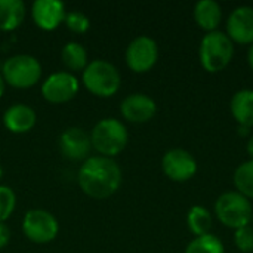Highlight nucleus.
<instances>
[{
	"label": "nucleus",
	"mask_w": 253,
	"mask_h": 253,
	"mask_svg": "<svg viewBox=\"0 0 253 253\" xmlns=\"http://www.w3.org/2000/svg\"><path fill=\"white\" fill-rule=\"evenodd\" d=\"M163 173L175 182L190 181L197 172V162L194 156L184 148H172L162 157Z\"/></svg>",
	"instance_id": "1a4fd4ad"
},
{
	"label": "nucleus",
	"mask_w": 253,
	"mask_h": 253,
	"mask_svg": "<svg viewBox=\"0 0 253 253\" xmlns=\"http://www.w3.org/2000/svg\"><path fill=\"white\" fill-rule=\"evenodd\" d=\"M252 227H253V215H252Z\"/></svg>",
	"instance_id": "7c9ffc66"
},
{
	"label": "nucleus",
	"mask_w": 253,
	"mask_h": 253,
	"mask_svg": "<svg viewBox=\"0 0 253 253\" xmlns=\"http://www.w3.org/2000/svg\"><path fill=\"white\" fill-rule=\"evenodd\" d=\"M4 86H6V82H4L3 76L0 74V98H1V96H3V93H4Z\"/></svg>",
	"instance_id": "c85d7f7f"
},
{
	"label": "nucleus",
	"mask_w": 253,
	"mask_h": 253,
	"mask_svg": "<svg viewBox=\"0 0 253 253\" xmlns=\"http://www.w3.org/2000/svg\"><path fill=\"white\" fill-rule=\"evenodd\" d=\"M65 15V4L58 0H36L31 4L33 21L39 28L46 31H52L64 22Z\"/></svg>",
	"instance_id": "f8f14e48"
},
{
	"label": "nucleus",
	"mask_w": 253,
	"mask_h": 253,
	"mask_svg": "<svg viewBox=\"0 0 253 253\" xmlns=\"http://www.w3.org/2000/svg\"><path fill=\"white\" fill-rule=\"evenodd\" d=\"M215 213L225 227L239 230L251 225L253 209L248 197L237 191H228L218 197L215 203Z\"/></svg>",
	"instance_id": "39448f33"
},
{
	"label": "nucleus",
	"mask_w": 253,
	"mask_h": 253,
	"mask_svg": "<svg viewBox=\"0 0 253 253\" xmlns=\"http://www.w3.org/2000/svg\"><path fill=\"white\" fill-rule=\"evenodd\" d=\"M77 181L86 196L101 200L113 196L120 188L122 170L113 159L93 156L80 166Z\"/></svg>",
	"instance_id": "f257e3e1"
},
{
	"label": "nucleus",
	"mask_w": 253,
	"mask_h": 253,
	"mask_svg": "<svg viewBox=\"0 0 253 253\" xmlns=\"http://www.w3.org/2000/svg\"><path fill=\"white\" fill-rule=\"evenodd\" d=\"M92 147L104 157L113 159L125 150L129 141V133L126 126L114 119L107 117L99 120L90 133Z\"/></svg>",
	"instance_id": "7ed1b4c3"
},
{
	"label": "nucleus",
	"mask_w": 253,
	"mask_h": 253,
	"mask_svg": "<svg viewBox=\"0 0 253 253\" xmlns=\"http://www.w3.org/2000/svg\"><path fill=\"white\" fill-rule=\"evenodd\" d=\"M1 76L12 87L28 89L39 82L42 76V65L31 55H13L4 61L1 67Z\"/></svg>",
	"instance_id": "423d86ee"
},
{
	"label": "nucleus",
	"mask_w": 253,
	"mask_h": 253,
	"mask_svg": "<svg viewBox=\"0 0 253 253\" xmlns=\"http://www.w3.org/2000/svg\"><path fill=\"white\" fill-rule=\"evenodd\" d=\"M234 185L237 193L248 199H253V160L243 162L234 172Z\"/></svg>",
	"instance_id": "412c9836"
},
{
	"label": "nucleus",
	"mask_w": 253,
	"mask_h": 253,
	"mask_svg": "<svg viewBox=\"0 0 253 253\" xmlns=\"http://www.w3.org/2000/svg\"><path fill=\"white\" fill-rule=\"evenodd\" d=\"M92 139L80 127H68L59 136V150L62 156L73 162H84L90 156Z\"/></svg>",
	"instance_id": "9b49d317"
},
{
	"label": "nucleus",
	"mask_w": 253,
	"mask_h": 253,
	"mask_svg": "<svg viewBox=\"0 0 253 253\" xmlns=\"http://www.w3.org/2000/svg\"><path fill=\"white\" fill-rule=\"evenodd\" d=\"M231 114L237 120L239 126L251 129L253 126V90L242 89L231 98Z\"/></svg>",
	"instance_id": "f3484780"
},
{
	"label": "nucleus",
	"mask_w": 253,
	"mask_h": 253,
	"mask_svg": "<svg viewBox=\"0 0 253 253\" xmlns=\"http://www.w3.org/2000/svg\"><path fill=\"white\" fill-rule=\"evenodd\" d=\"M22 231L30 242L46 245L58 236L59 224L50 212L44 209H31L24 216Z\"/></svg>",
	"instance_id": "0eeeda50"
},
{
	"label": "nucleus",
	"mask_w": 253,
	"mask_h": 253,
	"mask_svg": "<svg viewBox=\"0 0 253 253\" xmlns=\"http://www.w3.org/2000/svg\"><path fill=\"white\" fill-rule=\"evenodd\" d=\"M227 36L240 44H253V7H236L227 21Z\"/></svg>",
	"instance_id": "ddd939ff"
},
{
	"label": "nucleus",
	"mask_w": 253,
	"mask_h": 253,
	"mask_svg": "<svg viewBox=\"0 0 253 253\" xmlns=\"http://www.w3.org/2000/svg\"><path fill=\"white\" fill-rule=\"evenodd\" d=\"M248 62H249L251 68L253 70V44H251V47L248 50Z\"/></svg>",
	"instance_id": "cd10ccee"
},
{
	"label": "nucleus",
	"mask_w": 253,
	"mask_h": 253,
	"mask_svg": "<svg viewBox=\"0 0 253 253\" xmlns=\"http://www.w3.org/2000/svg\"><path fill=\"white\" fill-rule=\"evenodd\" d=\"M126 64L135 73H145L151 70L159 58V47L150 36L135 37L126 49Z\"/></svg>",
	"instance_id": "6e6552de"
},
{
	"label": "nucleus",
	"mask_w": 253,
	"mask_h": 253,
	"mask_svg": "<svg viewBox=\"0 0 253 253\" xmlns=\"http://www.w3.org/2000/svg\"><path fill=\"white\" fill-rule=\"evenodd\" d=\"M234 43L224 31H211L200 42L199 58L202 67L209 73L222 71L233 59Z\"/></svg>",
	"instance_id": "f03ea898"
},
{
	"label": "nucleus",
	"mask_w": 253,
	"mask_h": 253,
	"mask_svg": "<svg viewBox=\"0 0 253 253\" xmlns=\"http://www.w3.org/2000/svg\"><path fill=\"white\" fill-rule=\"evenodd\" d=\"M9 242H10V228L4 222H0V249L6 248Z\"/></svg>",
	"instance_id": "a878e982"
},
{
	"label": "nucleus",
	"mask_w": 253,
	"mask_h": 253,
	"mask_svg": "<svg viewBox=\"0 0 253 253\" xmlns=\"http://www.w3.org/2000/svg\"><path fill=\"white\" fill-rule=\"evenodd\" d=\"M122 116L132 123H145L151 120L157 111V105L153 98L144 93H132L126 96L120 104Z\"/></svg>",
	"instance_id": "4468645a"
},
{
	"label": "nucleus",
	"mask_w": 253,
	"mask_h": 253,
	"mask_svg": "<svg viewBox=\"0 0 253 253\" xmlns=\"http://www.w3.org/2000/svg\"><path fill=\"white\" fill-rule=\"evenodd\" d=\"M36 111L27 104H13L3 114V123L12 133H27L36 125Z\"/></svg>",
	"instance_id": "2eb2a0df"
},
{
	"label": "nucleus",
	"mask_w": 253,
	"mask_h": 253,
	"mask_svg": "<svg viewBox=\"0 0 253 253\" xmlns=\"http://www.w3.org/2000/svg\"><path fill=\"white\" fill-rule=\"evenodd\" d=\"M16 208L15 191L7 185H0V222L7 221Z\"/></svg>",
	"instance_id": "5701e85b"
},
{
	"label": "nucleus",
	"mask_w": 253,
	"mask_h": 253,
	"mask_svg": "<svg viewBox=\"0 0 253 253\" xmlns=\"http://www.w3.org/2000/svg\"><path fill=\"white\" fill-rule=\"evenodd\" d=\"M1 176H3V168H1V165H0V179H1Z\"/></svg>",
	"instance_id": "c756f323"
},
{
	"label": "nucleus",
	"mask_w": 253,
	"mask_h": 253,
	"mask_svg": "<svg viewBox=\"0 0 253 253\" xmlns=\"http://www.w3.org/2000/svg\"><path fill=\"white\" fill-rule=\"evenodd\" d=\"M65 25L68 30H71L73 33H86L90 27V21L89 18L80 12V10H71V12H67L65 15V19H64Z\"/></svg>",
	"instance_id": "b1692460"
},
{
	"label": "nucleus",
	"mask_w": 253,
	"mask_h": 253,
	"mask_svg": "<svg viewBox=\"0 0 253 253\" xmlns=\"http://www.w3.org/2000/svg\"><path fill=\"white\" fill-rule=\"evenodd\" d=\"M187 224L190 231L196 236H205L209 234L211 228H212V215L209 213V211L203 206H193L188 211L187 215Z\"/></svg>",
	"instance_id": "aec40b11"
},
{
	"label": "nucleus",
	"mask_w": 253,
	"mask_h": 253,
	"mask_svg": "<svg viewBox=\"0 0 253 253\" xmlns=\"http://www.w3.org/2000/svg\"><path fill=\"white\" fill-rule=\"evenodd\" d=\"M224 245L222 242L215 236V234H205L200 237L193 239L187 249L185 253H224Z\"/></svg>",
	"instance_id": "4be33fe9"
},
{
	"label": "nucleus",
	"mask_w": 253,
	"mask_h": 253,
	"mask_svg": "<svg viewBox=\"0 0 253 253\" xmlns=\"http://www.w3.org/2000/svg\"><path fill=\"white\" fill-rule=\"evenodd\" d=\"M222 18V7L215 0H200L194 6V19L205 31H216Z\"/></svg>",
	"instance_id": "dca6fc26"
},
{
	"label": "nucleus",
	"mask_w": 253,
	"mask_h": 253,
	"mask_svg": "<svg viewBox=\"0 0 253 253\" xmlns=\"http://www.w3.org/2000/svg\"><path fill=\"white\" fill-rule=\"evenodd\" d=\"M61 58L68 70L79 71L87 67V52L77 42H68L61 50Z\"/></svg>",
	"instance_id": "6ab92c4d"
},
{
	"label": "nucleus",
	"mask_w": 253,
	"mask_h": 253,
	"mask_svg": "<svg viewBox=\"0 0 253 253\" xmlns=\"http://www.w3.org/2000/svg\"><path fill=\"white\" fill-rule=\"evenodd\" d=\"M25 18V4L21 0H0V30H16Z\"/></svg>",
	"instance_id": "a211bd4d"
},
{
	"label": "nucleus",
	"mask_w": 253,
	"mask_h": 253,
	"mask_svg": "<svg viewBox=\"0 0 253 253\" xmlns=\"http://www.w3.org/2000/svg\"><path fill=\"white\" fill-rule=\"evenodd\" d=\"M246 150H248V154L251 157V160H253V136H251V139L248 141V145H246Z\"/></svg>",
	"instance_id": "bb28decb"
},
{
	"label": "nucleus",
	"mask_w": 253,
	"mask_h": 253,
	"mask_svg": "<svg viewBox=\"0 0 253 253\" xmlns=\"http://www.w3.org/2000/svg\"><path fill=\"white\" fill-rule=\"evenodd\" d=\"M82 79L84 87L101 98H110L120 89V73L105 59H95L89 62L83 70Z\"/></svg>",
	"instance_id": "20e7f679"
},
{
	"label": "nucleus",
	"mask_w": 253,
	"mask_h": 253,
	"mask_svg": "<svg viewBox=\"0 0 253 253\" xmlns=\"http://www.w3.org/2000/svg\"><path fill=\"white\" fill-rule=\"evenodd\" d=\"M234 243L237 249L243 253L253 252V227L246 225L234 233Z\"/></svg>",
	"instance_id": "393cba45"
},
{
	"label": "nucleus",
	"mask_w": 253,
	"mask_h": 253,
	"mask_svg": "<svg viewBox=\"0 0 253 253\" xmlns=\"http://www.w3.org/2000/svg\"><path fill=\"white\" fill-rule=\"evenodd\" d=\"M79 92V80L68 71H56L50 74L42 84V95L52 104H64L71 101Z\"/></svg>",
	"instance_id": "9d476101"
}]
</instances>
